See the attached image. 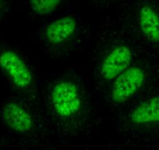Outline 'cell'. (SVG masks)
Returning a JSON list of instances; mask_svg holds the SVG:
<instances>
[{"label":"cell","instance_id":"cell-1","mask_svg":"<svg viewBox=\"0 0 159 150\" xmlns=\"http://www.w3.org/2000/svg\"><path fill=\"white\" fill-rule=\"evenodd\" d=\"M50 102L55 114L64 119L75 117L82 108L80 91L77 85L71 81H59L53 85Z\"/></svg>","mask_w":159,"mask_h":150},{"label":"cell","instance_id":"cell-2","mask_svg":"<svg viewBox=\"0 0 159 150\" xmlns=\"http://www.w3.org/2000/svg\"><path fill=\"white\" fill-rule=\"evenodd\" d=\"M145 80L146 73L141 67L130 66L112 81L109 92L111 102L116 104L128 102L140 91Z\"/></svg>","mask_w":159,"mask_h":150},{"label":"cell","instance_id":"cell-3","mask_svg":"<svg viewBox=\"0 0 159 150\" xmlns=\"http://www.w3.org/2000/svg\"><path fill=\"white\" fill-rule=\"evenodd\" d=\"M0 69L19 90H27L33 85V73L22 57L11 49L0 53Z\"/></svg>","mask_w":159,"mask_h":150},{"label":"cell","instance_id":"cell-4","mask_svg":"<svg viewBox=\"0 0 159 150\" xmlns=\"http://www.w3.org/2000/svg\"><path fill=\"white\" fill-rule=\"evenodd\" d=\"M133 61V52L128 45H116L107 53L100 66V76L103 80L112 82L129 68Z\"/></svg>","mask_w":159,"mask_h":150},{"label":"cell","instance_id":"cell-5","mask_svg":"<svg viewBox=\"0 0 159 150\" xmlns=\"http://www.w3.org/2000/svg\"><path fill=\"white\" fill-rule=\"evenodd\" d=\"M2 123L10 131L19 134H27L34 127L31 114L24 107L14 102L6 104L1 110Z\"/></svg>","mask_w":159,"mask_h":150},{"label":"cell","instance_id":"cell-6","mask_svg":"<svg viewBox=\"0 0 159 150\" xmlns=\"http://www.w3.org/2000/svg\"><path fill=\"white\" fill-rule=\"evenodd\" d=\"M78 27L75 16H63L52 21L45 30V39L48 43L58 45L68 42L76 33Z\"/></svg>","mask_w":159,"mask_h":150},{"label":"cell","instance_id":"cell-7","mask_svg":"<svg viewBox=\"0 0 159 150\" xmlns=\"http://www.w3.org/2000/svg\"><path fill=\"white\" fill-rule=\"evenodd\" d=\"M129 119L135 126L159 124V96H153L137 104L131 110Z\"/></svg>","mask_w":159,"mask_h":150},{"label":"cell","instance_id":"cell-8","mask_svg":"<svg viewBox=\"0 0 159 150\" xmlns=\"http://www.w3.org/2000/svg\"><path fill=\"white\" fill-rule=\"evenodd\" d=\"M140 30L145 39L153 44H159V14L152 7L144 5L138 13Z\"/></svg>","mask_w":159,"mask_h":150},{"label":"cell","instance_id":"cell-9","mask_svg":"<svg viewBox=\"0 0 159 150\" xmlns=\"http://www.w3.org/2000/svg\"><path fill=\"white\" fill-rule=\"evenodd\" d=\"M62 0H29L33 12L40 16L51 14L62 3Z\"/></svg>","mask_w":159,"mask_h":150},{"label":"cell","instance_id":"cell-10","mask_svg":"<svg viewBox=\"0 0 159 150\" xmlns=\"http://www.w3.org/2000/svg\"><path fill=\"white\" fill-rule=\"evenodd\" d=\"M2 7V0H0V9Z\"/></svg>","mask_w":159,"mask_h":150}]
</instances>
